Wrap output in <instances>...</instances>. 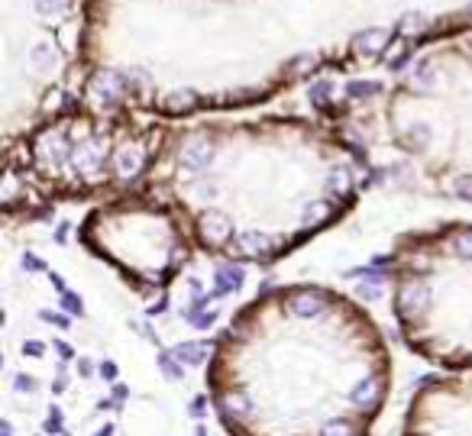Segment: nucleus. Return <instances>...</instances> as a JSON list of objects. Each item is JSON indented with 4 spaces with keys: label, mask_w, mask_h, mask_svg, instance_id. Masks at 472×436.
I'll return each mask as SVG.
<instances>
[{
    "label": "nucleus",
    "mask_w": 472,
    "mask_h": 436,
    "mask_svg": "<svg viewBox=\"0 0 472 436\" xmlns=\"http://www.w3.org/2000/svg\"><path fill=\"white\" fill-rule=\"evenodd\" d=\"M207 394L230 436H369L391 356L356 304L297 284L233 317L211 349Z\"/></svg>",
    "instance_id": "1"
},
{
    "label": "nucleus",
    "mask_w": 472,
    "mask_h": 436,
    "mask_svg": "<svg viewBox=\"0 0 472 436\" xmlns=\"http://www.w3.org/2000/svg\"><path fill=\"white\" fill-rule=\"evenodd\" d=\"M389 265L408 349L449 372H472V226L418 239Z\"/></svg>",
    "instance_id": "2"
},
{
    "label": "nucleus",
    "mask_w": 472,
    "mask_h": 436,
    "mask_svg": "<svg viewBox=\"0 0 472 436\" xmlns=\"http://www.w3.org/2000/svg\"><path fill=\"white\" fill-rule=\"evenodd\" d=\"M88 243L107 259L120 262L130 275L149 284H168L188 262V243L162 214L117 210L88 223Z\"/></svg>",
    "instance_id": "3"
},
{
    "label": "nucleus",
    "mask_w": 472,
    "mask_h": 436,
    "mask_svg": "<svg viewBox=\"0 0 472 436\" xmlns=\"http://www.w3.org/2000/svg\"><path fill=\"white\" fill-rule=\"evenodd\" d=\"M401 436H472V372L427 378L408 404Z\"/></svg>",
    "instance_id": "4"
},
{
    "label": "nucleus",
    "mask_w": 472,
    "mask_h": 436,
    "mask_svg": "<svg viewBox=\"0 0 472 436\" xmlns=\"http://www.w3.org/2000/svg\"><path fill=\"white\" fill-rule=\"evenodd\" d=\"M389 42V30H382V26H372V30H362L356 39H353V49L359 55H379Z\"/></svg>",
    "instance_id": "5"
},
{
    "label": "nucleus",
    "mask_w": 472,
    "mask_h": 436,
    "mask_svg": "<svg viewBox=\"0 0 472 436\" xmlns=\"http://www.w3.org/2000/svg\"><path fill=\"white\" fill-rule=\"evenodd\" d=\"M434 61L430 59H420L414 61V68H411V85L420 87V91H427V87H434Z\"/></svg>",
    "instance_id": "6"
},
{
    "label": "nucleus",
    "mask_w": 472,
    "mask_h": 436,
    "mask_svg": "<svg viewBox=\"0 0 472 436\" xmlns=\"http://www.w3.org/2000/svg\"><path fill=\"white\" fill-rule=\"evenodd\" d=\"M217 288L220 291H230V288H240V281H243V268L240 265H220V272H217Z\"/></svg>",
    "instance_id": "7"
},
{
    "label": "nucleus",
    "mask_w": 472,
    "mask_h": 436,
    "mask_svg": "<svg viewBox=\"0 0 472 436\" xmlns=\"http://www.w3.org/2000/svg\"><path fill=\"white\" fill-rule=\"evenodd\" d=\"M33 7H36L39 16H59L69 7V0H33Z\"/></svg>",
    "instance_id": "8"
},
{
    "label": "nucleus",
    "mask_w": 472,
    "mask_h": 436,
    "mask_svg": "<svg viewBox=\"0 0 472 436\" xmlns=\"http://www.w3.org/2000/svg\"><path fill=\"white\" fill-rule=\"evenodd\" d=\"M30 59H33V65H36V68H52V65H55V52L46 46V42L33 49V55H30Z\"/></svg>",
    "instance_id": "9"
},
{
    "label": "nucleus",
    "mask_w": 472,
    "mask_h": 436,
    "mask_svg": "<svg viewBox=\"0 0 472 436\" xmlns=\"http://www.w3.org/2000/svg\"><path fill=\"white\" fill-rule=\"evenodd\" d=\"M424 30H427L424 13H404L401 16V32H424Z\"/></svg>",
    "instance_id": "10"
},
{
    "label": "nucleus",
    "mask_w": 472,
    "mask_h": 436,
    "mask_svg": "<svg viewBox=\"0 0 472 436\" xmlns=\"http://www.w3.org/2000/svg\"><path fill=\"white\" fill-rule=\"evenodd\" d=\"M346 91L353 94V97H369V94H375L379 91V85H372V81H353Z\"/></svg>",
    "instance_id": "11"
},
{
    "label": "nucleus",
    "mask_w": 472,
    "mask_h": 436,
    "mask_svg": "<svg viewBox=\"0 0 472 436\" xmlns=\"http://www.w3.org/2000/svg\"><path fill=\"white\" fill-rule=\"evenodd\" d=\"M61 304H65V310H69V314H81V310H84L81 298H75V294H69V291L61 294Z\"/></svg>",
    "instance_id": "12"
},
{
    "label": "nucleus",
    "mask_w": 472,
    "mask_h": 436,
    "mask_svg": "<svg viewBox=\"0 0 472 436\" xmlns=\"http://www.w3.org/2000/svg\"><path fill=\"white\" fill-rule=\"evenodd\" d=\"M61 430V413L59 407H52V413H49V420H46V433H59Z\"/></svg>",
    "instance_id": "13"
},
{
    "label": "nucleus",
    "mask_w": 472,
    "mask_h": 436,
    "mask_svg": "<svg viewBox=\"0 0 472 436\" xmlns=\"http://www.w3.org/2000/svg\"><path fill=\"white\" fill-rule=\"evenodd\" d=\"M327 91H330V85H324V81H320V85H314V87H311V97L320 104V100L327 97Z\"/></svg>",
    "instance_id": "14"
},
{
    "label": "nucleus",
    "mask_w": 472,
    "mask_h": 436,
    "mask_svg": "<svg viewBox=\"0 0 472 436\" xmlns=\"http://www.w3.org/2000/svg\"><path fill=\"white\" fill-rule=\"evenodd\" d=\"M42 349H46V346H42V343H26V346H23V352H33V356H39V352H42Z\"/></svg>",
    "instance_id": "15"
},
{
    "label": "nucleus",
    "mask_w": 472,
    "mask_h": 436,
    "mask_svg": "<svg viewBox=\"0 0 472 436\" xmlns=\"http://www.w3.org/2000/svg\"><path fill=\"white\" fill-rule=\"evenodd\" d=\"M100 372H104L107 378H117V365H114V362H107V365H100Z\"/></svg>",
    "instance_id": "16"
},
{
    "label": "nucleus",
    "mask_w": 472,
    "mask_h": 436,
    "mask_svg": "<svg viewBox=\"0 0 472 436\" xmlns=\"http://www.w3.org/2000/svg\"><path fill=\"white\" fill-rule=\"evenodd\" d=\"M23 268H30V272H39L42 265H39V262L33 259V255H26V259H23Z\"/></svg>",
    "instance_id": "17"
},
{
    "label": "nucleus",
    "mask_w": 472,
    "mask_h": 436,
    "mask_svg": "<svg viewBox=\"0 0 472 436\" xmlns=\"http://www.w3.org/2000/svg\"><path fill=\"white\" fill-rule=\"evenodd\" d=\"M52 284L61 291V294H65V278H61V275H55V272H52Z\"/></svg>",
    "instance_id": "18"
},
{
    "label": "nucleus",
    "mask_w": 472,
    "mask_h": 436,
    "mask_svg": "<svg viewBox=\"0 0 472 436\" xmlns=\"http://www.w3.org/2000/svg\"><path fill=\"white\" fill-rule=\"evenodd\" d=\"M466 13H469V16H472V7H469V10H466Z\"/></svg>",
    "instance_id": "19"
}]
</instances>
